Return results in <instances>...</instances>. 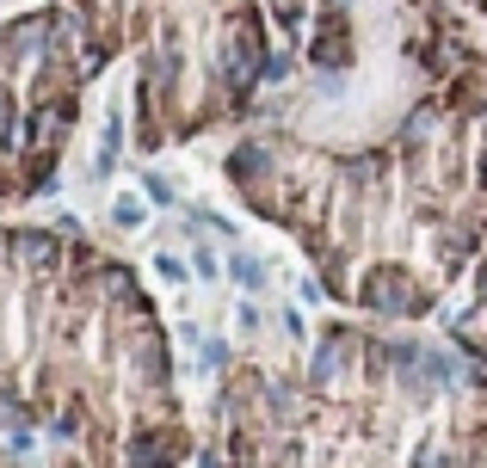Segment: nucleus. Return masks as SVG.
I'll return each mask as SVG.
<instances>
[{
	"label": "nucleus",
	"mask_w": 487,
	"mask_h": 468,
	"mask_svg": "<svg viewBox=\"0 0 487 468\" xmlns=\"http://www.w3.org/2000/svg\"><path fill=\"white\" fill-rule=\"evenodd\" d=\"M235 277H241V284H259V277H265V271H259V265H253V259H235Z\"/></svg>",
	"instance_id": "obj_1"
}]
</instances>
